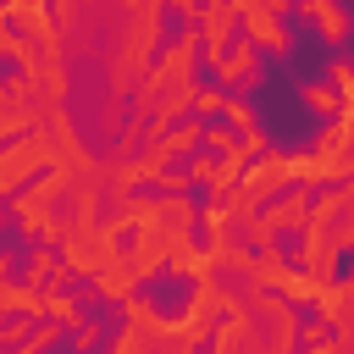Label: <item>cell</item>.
I'll list each match as a JSON object with an SVG mask.
<instances>
[{
	"instance_id": "cell-1",
	"label": "cell",
	"mask_w": 354,
	"mask_h": 354,
	"mask_svg": "<svg viewBox=\"0 0 354 354\" xmlns=\"http://www.w3.org/2000/svg\"><path fill=\"white\" fill-rule=\"evenodd\" d=\"M50 166H61V149H55V138L50 133H22V138H6V149H0V194H17V188H28L39 171H50Z\"/></svg>"
},
{
	"instance_id": "cell-2",
	"label": "cell",
	"mask_w": 354,
	"mask_h": 354,
	"mask_svg": "<svg viewBox=\"0 0 354 354\" xmlns=\"http://www.w3.org/2000/svg\"><path fill=\"white\" fill-rule=\"evenodd\" d=\"M0 22L22 28L28 39H39L50 55H66L61 44V17H55V0H0Z\"/></svg>"
},
{
	"instance_id": "cell-3",
	"label": "cell",
	"mask_w": 354,
	"mask_h": 354,
	"mask_svg": "<svg viewBox=\"0 0 354 354\" xmlns=\"http://www.w3.org/2000/svg\"><path fill=\"white\" fill-rule=\"evenodd\" d=\"M293 17H299L326 50H348V39H354V11H348L343 0H299Z\"/></svg>"
},
{
	"instance_id": "cell-4",
	"label": "cell",
	"mask_w": 354,
	"mask_h": 354,
	"mask_svg": "<svg viewBox=\"0 0 354 354\" xmlns=\"http://www.w3.org/2000/svg\"><path fill=\"white\" fill-rule=\"evenodd\" d=\"M199 33H205V61L227 55L243 39V11L238 0H199Z\"/></svg>"
},
{
	"instance_id": "cell-5",
	"label": "cell",
	"mask_w": 354,
	"mask_h": 354,
	"mask_svg": "<svg viewBox=\"0 0 354 354\" xmlns=\"http://www.w3.org/2000/svg\"><path fill=\"white\" fill-rule=\"evenodd\" d=\"M243 39H249V44H260V55H266V61H293V50H299L293 22H288V17H277V11H243Z\"/></svg>"
},
{
	"instance_id": "cell-6",
	"label": "cell",
	"mask_w": 354,
	"mask_h": 354,
	"mask_svg": "<svg viewBox=\"0 0 354 354\" xmlns=\"http://www.w3.org/2000/svg\"><path fill=\"white\" fill-rule=\"evenodd\" d=\"M260 66H266V55H260V44H249V39H238L227 55L205 61V72H210L227 94H249V88H254V77H260Z\"/></svg>"
},
{
	"instance_id": "cell-7",
	"label": "cell",
	"mask_w": 354,
	"mask_h": 354,
	"mask_svg": "<svg viewBox=\"0 0 354 354\" xmlns=\"http://www.w3.org/2000/svg\"><path fill=\"white\" fill-rule=\"evenodd\" d=\"M299 177H293V149H271V155H260V160H249V171H243V188L254 194V199H277V194H288Z\"/></svg>"
},
{
	"instance_id": "cell-8",
	"label": "cell",
	"mask_w": 354,
	"mask_h": 354,
	"mask_svg": "<svg viewBox=\"0 0 354 354\" xmlns=\"http://www.w3.org/2000/svg\"><path fill=\"white\" fill-rule=\"evenodd\" d=\"M343 249L332 243V227H310V232H299V249H293V266H304L310 277H343Z\"/></svg>"
},
{
	"instance_id": "cell-9",
	"label": "cell",
	"mask_w": 354,
	"mask_h": 354,
	"mask_svg": "<svg viewBox=\"0 0 354 354\" xmlns=\"http://www.w3.org/2000/svg\"><path fill=\"white\" fill-rule=\"evenodd\" d=\"M293 94H299V105H304L310 116H321V122H332V116H343V111H348V100L337 94V83H332V77H304Z\"/></svg>"
},
{
	"instance_id": "cell-10",
	"label": "cell",
	"mask_w": 354,
	"mask_h": 354,
	"mask_svg": "<svg viewBox=\"0 0 354 354\" xmlns=\"http://www.w3.org/2000/svg\"><path fill=\"white\" fill-rule=\"evenodd\" d=\"M266 216L282 227V232H310V188H288V194H277V199H266Z\"/></svg>"
},
{
	"instance_id": "cell-11",
	"label": "cell",
	"mask_w": 354,
	"mask_h": 354,
	"mask_svg": "<svg viewBox=\"0 0 354 354\" xmlns=\"http://www.w3.org/2000/svg\"><path fill=\"white\" fill-rule=\"evenodd\" d=\"M144 183H149V171H144L138 155H111V160H105V188H111V199H127V194H138Z\"/></svg>"
},
{
	"instance_id": "cell-12",
	"label": "cell",
	"mask_w": 354,
	"mask_h": 354,
	"mask_svg": "<svg viewBox=\"0 0 354 354\" xmlns=\"http://www.w3.org/2000/svg\"><path fill=\"white\" fill-rule=\"evenodd\" d=\"M44 321H61L66 332H72V326H83V321H88V304H83V293H72V288L50 282V288H44Z\"/></svg>"
},
{
	"instance_id": "cell-13",
	"label": "cell",
	"mask_w": 354,
	"mask_h": 354,
	"mask_svg": "<svg viewBox=\"0 0 354 354\" xmlns=\"http://www.w3.org/2000/svg\"><path fill=\"white\" fill-rule=\"evenodd\" d=\"M166 149H171V160H188L194 149H205V122L199 116H183V122H171L166 127V138H160Z\"/></svg>"
},
{
	"instance_id": "cell-14",
	"label": "cell",
	"mask_w": 354,
	"mask_h": 354,
	"mask_svg": "<svg viewBox=\"0 0 354 354\" xmlns=\"http://www.w3.org/2000/svg\"><path fill=\"white\" fill-rule=\"evenodd\" d=\"M321 282H326V277H310L304 266H288V271H282V282H277V293H282V299H293L299 310H310V304L321 299Z\"/></svg>"
},
{
	"instance_id": "cell-15",
	"label": "cell",
	"mask_w": 354,
	"mask_h": 354,
	"mask_svg": "<svg viewBox=\"0 0 354 354\" xmlns=\"http://www.w3.org/2000/svg\"><path fill=\"white\" fill-rule=\"evenodd\" d=\"M232 232H238V221H232L227 199H216V194H210V199L199 205V238H205V243H216V238H232Z\"/></svg>"
},
{
	"instance_id": "cell-16",
	"label": "cell",
	"mask_w": 354,
	"mask_h": 354,
	"mask_svg": "<svg viewBox=\"0 0 354 354\" xmlns=\"http://www.w3.org/2000/svg\"><path fill=\"white\" fill-rule=\"evenodd\" d=\"M160 343H155V332L149 326H133V321H122L116 332H111V343H105V354H155Z\"/></svg>"
},
{
	"instance_id": "cell-17",
	"label": "cell",
	"mask_w": 354,
	"mask_h": 354,
	"mask_svg": "<svg viewBox=\"0 0 354 354\" xmlns=\"http://www.w3.org/2000/svg\"><path fill=\"white\" fill-rule=\"evenodd\" d=\"M343 210H348V194H343V183H332V188L310 194V227H332Z\"/></svg>"
},
{
	"instance_id": "cell-18",
	"label": "cell",
	"mask_w": 354,
	"mask_h": 354,
	"mask_svg": "<svg viewBox=\"0 0 354 354\" xmlns=\"http://www.w3.org/2000/svg\"><path fill=\"white\" fill-rule=\"evenodd\" d=\"M105 343H111V326H105L100 315H88L83 326L66 332V348H72V354H105Z\"/></svg>"
},
{
	"instance_id": "cell-19",
	"label": "cell",
	"mask_w": 354,
	"mask_h": 354,
	"mask_svg": "<svg viewBox=\"0 0 354 354\" xmlns=\"http://www.w3.org/2000/svg\"><path fill=\"white\" fill-rule=\"evenodd\" d=\"M221 122L243 138V133H260V111H254V100L249 94H227V105H221Z\"/></svg>"
},
{
	"instance_id": "cell-20",
	"label": "cell",
	"mask_w": 354,
	"mask_h": 354,
	"mask_svg": "<svg viewBox=\"0 0 354 354\" xmlns=\"http://www.w3.org/2000/svg\"><path fill=\"white\" fill-rule=\"evenodd\" d=\"M238 232H243V238H249L254 249H277V243H282V227H277V221L266 216V205H260V210H254L249 221H238Z\"/></svg>"
},
{
	"instance_id": "cell-21",
	"label": "cell",
	"mask_w": 354,
	"mask_h": 354,
	"mask_svg": "<svg viewBox=\"0 0 354 354\" xmlns=\"http://www.w3.org/2000/svg\"><path fill=\"white\" fill-rule=\"evenodd\" d=\"M116 315H122V321H133V326H149V332H155V326H160V315H166V310H160V304H155V299H149V293H133V299H127V304H122V310H116Z\"/></svg>"
},
{
	"instance_id": "cell-22",
	"label": "cell",
	"mask_w": 354,
	"mask_h": 354,
	"mask_svg": "<svg viewBox=\"0 0 354 354\" xmlns=\"http://www.w3.org/2000/svg\"><path fill=\"white\" fill-rule=\"evenodd\" d=\"M221 105H227V88H221L216 77L194 88V116H199V122H216V116H221Z\"/></svg>"
},
{
	"instance_id": "cell-23",
	"label": "cell",
	"mask_w": 354,
	"mask_h": 354,
	"mask_svg": "<svg viewBox=\"0 0 354 354\" xmlns=\"http://www.w3.org/2000/svg\"><path fill=\"white\" fill-rule=\"evenodd\" d=\"M326 77L337 83V94L354 105V55L348 50H332V61H326Z\"/></svg>"
},
{
	"instance_id": "cell-24",
	"label": "cell",
	"mask_w": 354,
	"mask_h": 354,
	"mask_svg": "<svg viewBox=\"0 0 354 354\" xmlns=\"http://www.w3.org/2000/svg\"><path fill=\"white\" fill-rule=\"evenodd\" d=\"M33 326H39L33 315H6V321H0V348H17V343H28V337H33Z\"/></svg>"
},
{
	"instance_id": "cell-25",
	"label": "cell",
	"mask_w": 354,
	"mask_h": 354,
	"mask_svg": "<svg viewBox=\"0 0 354 354\" xmlns=\"http://www.w3.org/2000/svg\"><path fill=\"white\" fill-rule=\"evenodd\" d=\"M205 149H216V155H227V149H238V133L216 116V122H205Z\"/></svg>"
},
{
	"instance_id": "cell-26",
	"label": "cell",
	"mask_w": 354,
	"mask_h": 354,
	"mask_svg": "<svg viewBox=\"0 0 354 354\" xmlns=\"http://www.w3.org/2000/svg\"><path fill=\"white\" fill-rule=\"evenodd\" d=\"M221 199H227V210H232V221H249V216H254V210L266 205V199H254V194H249L243 183H238L232 194H221Z\"/></svg>"
},
{
	"instance_id": "cell-27",
	"label": "cell",
	"mask_w": 354,
	"mask_h": 354,
	"mask_svg": "<svg viewBox=\"0 0 354 354\" xmlns=\"http://www.w3.org/2000/svg\"><path fill=\"white\" fill-rule=\"evenodd\" d=\"M28 343H33L39 354H50V348H61V343H66V326H61V321H39Z\"/></svg>"
},
{
	"instance_id": "cell-28",
	"label": "cell",
	"mask_w": 354,
	"mask_h": 354,
	"mask_svg": "<svg viewBox=\"0 0 354 354\" xmlns=\"http://www.w3.org/2000/svg\"><path fill=\"white\" fill-rule=\"evenodd\" d=\"M332 243H337L343 254H354V210H343V216L332 221Z\"/></svg>"
},
{
	"instance_id": "cell-29",
	"label": "cell",
	"mask_w": 354,
	"mask_h": 354,
	"mask_svg": "<svg viewBox=\"0 0 354 354\" xmlns=\"http://www.w3.org/2000/svg\"><path fill=\"white\" fill-rule=\"evenodd\" d=\"M177 22H199V0H166Z\"/></svg>"
},
{
	"instance_id": "cell-30",
	"label": "cell",
	"mask_w": 354,
	"mask_h": 354,
	"mask_svg": "<svg viewBox=\"0 0 354 354\" xmlns=\"http://www.w3.org/2000/svg\"><path fill=\"white\" fill-rule=\"evenodd\" d=\"M155 354H199V343H188V337H166Z\"/></svg>"
},
{
	"instance_id": "cell-31",
	"label": "cell",
	"mask_w": 354,
	"mask_h": 354,
	"mask_svg": "<svg viewBox=\"0 0 354 354\" xmlns=\"http://www.w3.org/2000/svg\"><path fill=\"white\" fill-rule=\"evenodd\" d=\"M299 354H343V337H326V343H310V348H299Z\"/></svg>"
},
{
	"instance_id": "cell-32",
	"label": "cell",
	"mask_w": 354,
	"mask_h": 354,
	"mask_svg": "<svg viewBox=\"0 0 354 354\" xmlns=\"http://www.w3.org/2000/svg\"><path fill=\"white\" fill-rule=\"evenodd\" d=\"M0 354H39L33 343H17V348H0Z\"/></svg>"
},
{
	"instance_id": "cell-33",
	"label": "cell",
	"mask_w": 354,
	"mask_h": 354,
	"mask_svg": "<svg viewBox=\"0 0 354 354\" xmlns=\"http://www.w3.org/2000/svg\"><path fill=\"white\" fill-rule=\"evenodd\" d=\"M343 194H348V210H354V177H348V183H343Z\"/></svg>"
},
{
	"instance_id": "cell-34",
	"label": "cell",
	"mask_w": 354,
	"mask_h": 354,
	"mask_svg": "<svg viewBox=\"0 0 354 354\" xmlns=\"http://www.w3.org/2000/svg\"><path fill=\"white\" fill-rule=\"evenodd\" d=\"M205 354H243V348H216V343H210V348H205Z\"/></svg>"
},
{
	"instance_id": "cell-35",
	"label": "cell",
	"mask_w": 354,
	"mask_h": 354,
	"mask_svg": "<svg viewBox=\"0 0 354 354\" xmlns=\"http://www.w3.org/2000/svg\"><path fill=\"white\" fill-rule=\"evenodd\" d=\"M343 354H354V343H343Z\"/></svg>"
}]
</instances>
